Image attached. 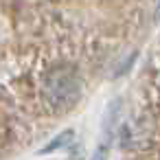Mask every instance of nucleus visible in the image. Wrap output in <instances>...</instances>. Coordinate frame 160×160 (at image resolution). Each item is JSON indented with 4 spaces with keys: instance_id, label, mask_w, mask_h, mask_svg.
<instances>
[{
    "instance_id": "obj_1",
    "label": "nucleus",
    "mask_w": 160,
    "mask_h": 160,
    "mask_svg": "<svg viewBox=\"0 0 160 160\" xmlns=\"http://www.w3.org/2000/svg\"><path fill=\"white\" fill-rule=\"evenodd\" d=\"M81 77L72 66H55L40 81V99L51 112H66L81 99Z\"/></svg>"
}]
</instances>
